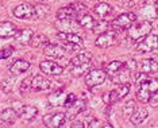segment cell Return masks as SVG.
Listing matches in <instances>:
<instances>
[{"label": "cell", "mask_w": 158, "mask_h": 128, "mask_svg": "<svg viewBox=\"0 0 158 128\" xmlns=\"http://www.w3.org/2000/svg\"><path fill=\"white\" fill-rule=\"evenodd\" d=\"M153 24L150 20H143L142 23H132L130 27H128V37H130L134 42H139L141 39H143L147 34L152 33Z\"/></svg>", "instance_id": "1"}, {"label": "cell", "mask_w": 158, "mask_h": 128, "mask_svg": "<svg viewBox=\"0 0 158 128\" xmlns=\"http://www.w3.org/2000/svg\"><path fill=\"white\" fill-rule=\"evenodd\" d=\"M130 90H131V85L128 82L119 84V86L118 88H115V89L111 90L110 93H106L103 96V101L106 102V104L111 105V104H114V102H116V101L122 100V98H124L126 96L130 93Z\"/></svg>", "instance_id": "2"}, {"label": "cell", "mask_w": 158, "mask_h": 128, "mask_svg": "<svg viewBox=\"0 0 158 128\" xmlns=\"http://www.w3.org/2000/svg\"><path fill=\"white\" fill-rule=\"evenodd\" d=\"M58 37L65 42V49L70 51H80L84 47V39L76 33H58Z\"/></svg>", "instance_id": "3"}, {"label": "cell", "mask_w": 158, "mask_h": 128, "mask_svg": "<svg viewBox=\"0 0 158 128\" xmlns=\"http://www.w3.org/2000/svg\"><path fill=\"white\" fill-rule=\"evenodd\" d=\"M135 20H136V15L134 12H123L111 22V27L116 31H124V30H128V27Z\"/></svg>", "instance_id": "4"}, {"label": "cell", "mask_w": 158, "mask_h": 128, "mask_svg": "<svg viewBox=\"0 0 158 128\" xmlns=\"http://www.w3.org/2000/svg\"><path fill=\"white\" fill-rule=\"evenodd\" d=\"M14 111L18 113V117L26 120V122H31L33 119H35V116L38 115V109L33 105H24L20 101H14L12 104Z\"/></svg>", "instance_id": "5"}, {"label": "cell", "mask_w": 158, "mask_h": 128, "mask_svg": "<svg viewBox=\"0 0 158 128\" xmlns=\"http://www.w3.org/2000/svg\"><path fill=\"white\" fill-rule=\"evenodd\" d=\"M107 73L102 69H93L89 70L85 76V85L88 88H95L98 85H102L104 81H106Z\"/></svg>", "instance_id": "6"}, {"label": "cell", "mask_w": 158, "mask_h": 128, "mask_svg": "<svg viewBox=\"0 0 158 128\" xmlns=\"http://www.w3.org/2000/svg\"><path fill=\"white\" fill-rule=\"evenodd\" d=\"M158 49V42H157V35L147 34L145 38L141 39V42L136 46V50L141 53H152Z\"/></svg>", "instance_id": "7"}, {"label": "cell", "mask_w": 158, "mask_h": 128, "mask_svg": "<svg viewBox=\"0 0 158 128\" xmlns=\"http://www.w3.org/2000/svg\"><path fill=\"white\" fill-rule=\"evenodd\" d=\"M108 76H110V80L112 81L114 84H118V85H119V84H126V82H128V81H130L131 70L123 63V65H122L119 69L116 70V72L111 73V74H108Z\"/></svg>", "instance_id": "8"}, {"label": "cell", "mask_w": 158, "mask_h": 128, "mask_svg": "<svg viewBox=\"0 0 158 128\" xmlns=\"http://www.w3.org/2000/svg\"><path fill=\"white\" fill-rule=\"evenodd\" d=\"M68 119L66 115L64 112H58V113H53V115H46L44 117V123L46 127L50 128H58V127H64L66 124Z\"/></svg>", "instance_id": "9"}, {"label": "cell", "mask_w": 158, "mask_h": 128, "mask_svg": "<svg viewBox=\"0 0 158 128\" xmlns=\"http://www.w3.org/2000/svg\"><path fill=\"white\" fill-rule=\"evenodd\" d=\"M12 14L18 19H30L35 14V7L33 4H30V3H22V4L16 6L14 8Z\"/></svg>", "instance_id": "10"}, {"label": "cell", "mask_w": 158, "mask_h": 128, "mask_svg": "<svg viewBox=\"0 0 158 128\" xmlns=\"http://www.w3.org/2000/svg\"><path fill=\"white\" fill-rule=\"evenodd\" d=\"M52 80L45 76H41V74H38V76H35L33 80L30 81V88L35 92H44V90H49L50 88H52Z\"/></svg>", "instance_id": "11"}, {"label": "cell", "mask_w": 158, "mask_h": 128, "mask_svg": "<svg viewBox=\"0 0 158 128\" xmlns=\"http://www.w3.org/2000/svg\"><path fill=\"white\" fill-rule=\"evenodd\" d=\"M44 53H45L46 57H49V58L60 59L65 55L66 49H65V46L58 45V43H48L44 49Z\"/></svg>", "instance_id": "12"}, {"label": "cell", "mask_w": 158, "mask_h": 128, "mask_svg": "<svg viewBox=\"0 0 158 128\" xmlns=\"http://www.w3.org/2000/svg\"><path fill=\"white\" fill-rule=\"evenodd\" d=\"M116 43V34L112 31H106L102 33L98 37V39L95 41V45L100 49H106V47H111Z\"/></svg>", "instance_id": "13"}, {"label": "cell", "mask_w": 158, "mask_h": 128, "mask_svg": "<svg viewBox=\"0 0 158 128\" xmlns=\"http://www.w3.org/2000/svg\"><path fill=\"white\" fill-rule=\"evenodd\" d=\"M87 109V101L84 100V98H76V101L72 104L69 108H68L66 111V119L68 120H73L76 116H78L82 111H85Z\"/></svg>", "instance_id": "14"}, {"label": "cell", "mask_w": 158, "mask_h": 128, "mask_svg": "<svg viewBox=\"0 0 158 128\" xmlns=\"http://www.w3.org/2000/svg\"><path fill=\"white\" fill-rule=\"evenodd\" d=\"M39 67H41V70L44 72V74H46V76H60V74L64 73L62 66H60L58 63L54 62V61H50V59H48V61H42Z\"/></svg>", "instance_id": "15"}, {"label": "cell", "mask_w": 158, "mask_h": 128, "mask_svg": "<svg viewBox=\"0 0 158 128\" xmlns=\"http://www.w3.org/2000/svg\"><path fill=\"white\" fill-rule=\"evenodd\" d=\"M56 27L60 30V33H76L80 24L77 23L76 19H58Z\"/></svg>", "instance_id": "16"}, {"label": "cell", "mask_w": 158, "mask_h": 128, "mask_svg": "<svg viewBox=\"0 0 158 128\" xmlns=\"http://www.w3.org/2000/svg\"><path fill=\"white\" fill-rule=\"evenodd\" d=\"M136 66H138L139 72L142 73L152 74L158 72V62L153 58H143L139 62H136Z\"/></svg>", "instance_id": "17"}, {"label": "cell", "mask_w": 158, "mask_h": 128, "mask_svg": "<svg viewBox=\"0 0 158 128\" xmlns=\"http://www.w3.org/2000/svg\"><path fill=\"white\" fill-rule=\"evenodd\" d=\"M65 97H66V93L64 89H58L53 90L52 93L49 94L48 100H49V104L53 105V106H60V105H64V101H65Z\"/></svg>", "instance_id": "18"}, {"label": "cell", "mask_w": 158, "mask_h": 128, "mask_svg": "<svg viewBox=\"0 0 158 128\" xmlns=\"http://www.w3.org/2000/svg\"><path fill=\"white\" fill-rule=\"evenodd\" d=\"M30 69V62L26 61V59H16L15 62L10 66V73L12 76H20L24 72Z\"/></svg>", "instance_id": "19"}, {"label": "cell", "mask_w": 158, "mask_h": 128, "mask_svg": "<svg viewBox=\"0 0 158 128\" xmlns=\"http://www.w3.org/2000/svg\"><path fill=\"white\" fill-rule=\"evenodd\" d=\"M77 23L80 24V27H84V28H88V30H93L95 27H98V22L93 19V16L91 14H82L81 16L77 18Z\"/></svg>", "instance_id": "20"}, {"label": "cell", "mask_w": 158, "mask_h": 128, "mask_svg": "<svg viewBox=\"0 0 158 128\" xmlns=\"http://www.w3.org/2000/svg\"><path fill=\"white\" fill-rule=\"evenodd\" d=\"M33 30L30 28H22V30L16 31L14 38H15V42L16 43H20V45H27L30 42L31 37H33Z\"/></svg>", "instance_id": "21"}, {"label": "cell", "mask_w": 158, "mask_h": 128, "mask_svg": "<svg viewBox=\"0 0 158 128\" xmlns=\"http://www.w3.org/2000/svg\"><path fill=\"white\" fill-rule=\"evenodd\" d=\"M16 33V26L12 22H2L0 23V38H11Z\"/></svg>", "instance_id": "22"}, {"label": "cell", "mask_w": 158, "mask_h": 128, "mask_svg": "<svg viewBox=\"0 0 158 128\" xmlns=\"http://www.w3.org/2000/svg\"><path fill=\"white\" fill-rule=\"evenodd\" d=\"M149 116V111L145 108H141V109H135L132 112V115L130 116V122L134 124V126H141V124L145 122Z\"/></svg>", "instance_id": "23"}, {"label": "cell", "mask_w": 158, "mask_h": 128, "mask_svg": "<svg viewBox=\"0 0 158 128\" xmlns=\"http://www.w3.org/2000/svg\"><path fill=\"white\" fill-rule=\"evenodd\" d=\"M92 61V53L89 51H82L78 53L72 58L70 65L72 66H77V65H84V63H91Z\"/></svg>", "instance_id": "24"}, {"label": "cell", "mask_w": 158, "mask_h": 128, "mask_svg": "<svg viewBox=\"0 0 158 128\" xmlns=\"http://www.w3.org/2000/svg\"><path fill=\"white\" fill-rule=\"evenodd\" d=\"M147 80L145 81V82L136 85L138 86V89H136V98H138V101L143 102V104H146L147 101H149V97H150V90L147 89Z\"/></svg>", "instance_id": "25"}, {"label": "cell", "mask_w": 158, "mask_h": 128, "mask_svg": "<svg viewBox=\"0 0 158 128\" xmlns=\"http://www.w3.org/2000/svg\"><path fill=\"white\" fill-rule=\"evenodd\" d=\"M93 11H95L96 16L98 18H106L108 16L111 12H112V7H111L108 3H104V2H100L99 4L95 6V8H93Z\"/></svg>", "instance_id": "26"}, {"label": "cell", "mask_w": 158, "mask_h": 128, "mask_svg": "<svg viewBox=\"0 0 158 128\" xmlns=\"http://www.w3.org/2000/svg\"><path fill=\"white\" fill-rule=\"evenodd\" d=\"M18 119V113L14 111V108H7L0 113V120L7 124H14Z\"/></svg>", "instance_id": "27"}, {"label": "cell", "mask_w": 158, "mask_h": 128, "mask_svg": "<svg viewBox=\"0 0 158 128\" xmlns=\"http://www.w3.org/2000/svg\"><path fill=\"white\" fill-rule=\"evenodd\" d=\"M141 16L145 18L146 20H153V19H156V18L158 16L156 7L152 6V4H146L145 7H142V10H141Z\"/></svg>", "instance_id": "28"}, {"label": "cell", "mask_w": 158, "mask_h": 128, "mask_svg": "<svg viewBox=\"0 0 158 128\" xmlns=\"http://www.w3.org/2000/svg\"><path fill=\"white\" fill-rule=\"evenodd\" d=\"M48 43H49V39L44 34H33L30 42H28V45L33 46V47H39V46H42V45L46 46Z\"/></svg>", "instance_id": "29"}, {"label": "cell", "mask_w": 158, "mask_h": 128, "mask_svg": "<svg viewBox=\"0 0 158 128\" xmlns=\"http://www.w3.org/2000/svg\"><path fill=\"white\" fill-rule=\"evenodd\" d=\"M57 19H76V15H74V11L70 6L62 7L57 11Z\"/></svg>", "instance_id": "30"}, {"label": "cell", "mask_w": 158, "mask_h": 128, "mask_svg": "<svg viewBox=\"0 0 158 128\" xmlns=\"http://www.w3.org/2000/svg\"><path fill=\"white\" fill-rule=\"evenodd\" d=\"M72 8H73V11H74V15H76V19L78 16H81L82 14H87L88 12V8H87V6L84 4V3H80V2H73V3H70L69 4Z\"/></svg>", "instance_id": "31"}, {"label": "cell", "mask_w": 158, "mask_h": 128, "mask_svg": "<svg viewBox=\"0 0 158 128\" xmlns=\"http://www.w3.org/2000/svg\"><path fill=\"white\" fill-rule=\"evenodd\" d=\"M91 65L89 63H84V65H77V66H72L70 67V72L74 77H80V76H84L87 74V72L89 70Z\"/></svg>", "instance_id": "32"}, {"label": "cell", "mask_w": 158, "mask_h": 128, "mask_svg": "<svg viewBox=\"0 0 158 128\" xmlns=\"http://www.w3.org/2000/svg\"><path fill=\"white\" fill-rule=\"evenodd\" d=\"M135 109H136L135 101H134V100H128V101L124 104V106H123V115H124L126 117H130Z\"/></svg>", "instance_id": "33"}, {"label": "cell", "mask_w": 158, "mask_h": 128, "mask_svg": "<svg viewBox=\"0 0 158 128\" xmlns=\"http://www.w3.org/2000/svg\"><path fill=\"white\" fill-rule=\"evenodd\" d=\"M14 82H15V77H8V78H4V80L0 82V86H2V89L4 90V92H10L11 90V88H12V85Z\"/></svg>", "instance_id": "34"}, {"label": "cell", "mask_w": 158, "mask_h": 128, "mask_svg": "<svg viewBox=\"0 0 158 128\" xmlns=\"http://www.w3.org/2000/svg\"><path fill=\"white\" fill-rule=\"evenodd\" d=\"M14 53V47L12 46H8V47H4L3 50H0V59H7L12 55Z\"/></svg>", "instance_id": "35"}, {"label": "cell", "mask_w": 158, "mask_h": 128, "mask_svg": "<svg viewBox=\"0 0 158 128\" xmlns=\"http://www.w3.org/2000/svg\"><path fill=\"white\" fill-rule=\"evenodd\" d=\"M76 98H77V97H76V94H73V93H68V94H66V97H65V101H64V105H62V106H65V108L68 109L72 104H73L74 101H76Z\"/></svg>", "instance_id": "36"}, {"label": "cell", "mask_w": 158, "mask_h": 128, "mask_svg": "<svg viewBox=\"0 0 158 128\" xmlns=\"http://www.w3.org/2000/svg\"><path fill=\"white\" fill-rule=\"evenodd\" d=\"M147 102H149V104L152 105L153 108H158V90L150 94V97H149V101H147Z\"/></svg>", "instance_id": "37"}, {"label": "cell", "mask_w": 158, "mask_h": 128, "mask_svg": "<svg viewBox=\"0 0 158 128\" xmlns=\"http://www.w3.org/2000/svg\"><path fill=\"white\" fill-rule=\"evenodd\" d=\"M124 65L127 66V67H128V69H130V70H132V69H134V67L136 66V62L134 61V59H130V61H127V62L124 63Z\"/></svg>", "instance_id": "38"}, {"label": "cell", "mask_w": 158, "mask_h": 128, "mask_svg": "<svg viewBox=\"0 0 158 128\" xmlns=\"http://www.w3.org/2000/svg\"><path fill=\"white\" fill-rule=\"evenodd\" d=\"M154 7H156V10H157V14H158V0H156V4H154Z\"/></svg>", "instance_id": "39"}, {"label": "cell", "mask_w": 158, "mask_h": 128, "mask_svg": "<svg viewBox=\"0 0 158 128\" xmlns=\"http://www.w3.org/2000/svg\"><path fill=\"white\" fill-rule=\"evenodd\" d=\"M42 2H48V0H42Z\"/></svg>", "instance_id": "40"}, {"label": "cell", "mask_w": 158, "mask_h": 128, "mask_svg": "<svg viewBox=\"0 0 158 128\" xmlns=\"http://www.w3.org/2000/svg\"><path fill=\"white\" fill-rule=\"evenodd\" d=\"M157 42H158V35H157Z\"/></svg>", "instance_id": "41"}]
</instances>
